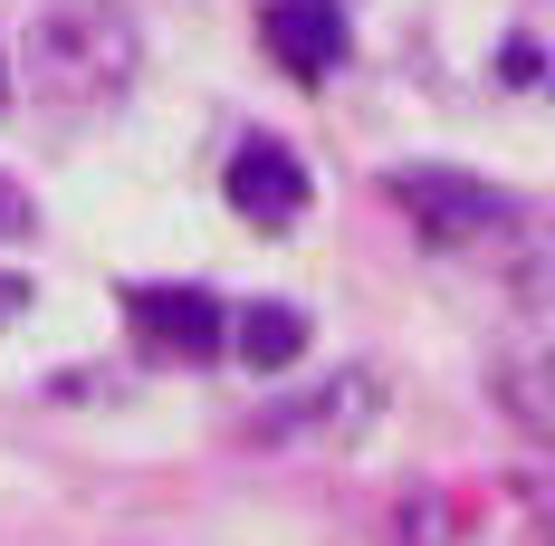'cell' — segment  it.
Segmentation results:
<instances>
[{"instance_id": "obj_6", "label": "cell", "mask_w": 555, "mask_h": 546, "mask_svg": "<svg viewBox=\"0 0 555 546\" xmlns=\"http://www.w3.org/2000/svg\"><path fill=\"white\" fill-rule=\"evenodd\" d=\"M374 403H384V383H374V374H335L326 393L278 403L269 422H259V441H354L364 422H374Z\"/></svg>"}, {"instance_id": "obj_7", "label": "cell", "mask_w": 555, "mask_h": 546, "mask_svg": "<svg viewBox=\"0 0 555 546\" xmlns=\"http://www.w3.org/2000/svg\"><path fill=\"white\" fill-rule=\"evenodd\" d=\"M489 383H499V412H507V422L555 450V355H507Z\"/></svg>"}, {"instance_id": "obj_5", "label": "cell", "mask_w": 555, "mask_h": 546, "mask_svg": "<svg viewBox=\"0 0 555 546\" xmlns=\"http://www.w3.org/2000/svg\"><path fill=\"white\" fill-rule=\"evenodd\" d=\"M259 29H269V58L287 77H335L345 67V10L335 0H269Z\"/></svg>"}, {"instance_id": "obj_8", "label": "cell", "mask_w": 555, "mask_h": 546, "mask_svg": "<svg viewBox=\"0 0 555 546\" xmlns=\"http://www.w3.org/2000/svg\"><path fill=\"white\" fill-rule=\"evenodd\" d=\"M230 345H240L259 374H278V365H297V355H307V317H297L287 297H259V307H240V317H230Z\"/></svg>"}, {"instance_id": "obj_9", "label": "cell", "mask_w": 555, "mask_h": 546, "mask_svg": "<svg viewBox=\"0 0 555 546\" xmlns=\"http://www.w3.org/2000/svg\"><path fill=\"white\" fill-rule=\"evenodd\" d=\"M392 537H402V546H460V537H469V498H460V490H412V498H402V518H392Z\"/></svg>"}, {"instance_id": "obj_3", "label": "cell", "mask_w": 555, "mask_h": 546, "mask_svg": "<svg viewBox=\"0 0 555 546\" xmlns=\"http://www.w3.org/2000/svg\"><path fill=\"white\" fill-rule=\"evenodd\" d=\"M125 317L144 335V355H172V365H211L230 345V307L211 288H134Z\"/></svg>"}, {"instance_id": "obj_4", "label": "cell", "mask_w": 555, "mask_h": 546, "mask_svg": "<svg viewBox=\"0 0 555 546\" xmlns=\"http://www.w3.org/2000/svg\"><path fill=\"white\" fill-rule=\"evenodd\" d=\"M230 212L259 220V230H287V220L307 212V164H297L278 135H249V144L230 154Z\"/></svg>"}, {"instance_id": "obj_2", "label": "cell", "mask_w": 555, "mask_h": 546, "mask_svg": "<svg viewBox=\"0 0 555 546\" xmlns=\"http://www.w3.org/2000/svg\"><path fill=\"white\" fill-rule=\"evenodd\" d=\"M39 49H49V67L77 97H115V87L134 77V20H125L115 0H57Z\"/></svg>"}, {"instance_id": "obj_11", "label": "cell", "mask_w": 555, "mask_h": 546, "mask_svg": "<svg viewBox=\"0 0 555 546\" xmlns=\"http://www.w3.org/2000/svg\"><path fill=\"white\" fill-rule=\"evenodd\" d=\"M0 220H10V202H0Z\"/></svg>"}, {"instance_id": "obj_10", "label": "cell", "mask_w": 555, "mask_h": 546, "mask_svg": "<svg viewBox=\"0 0 555 546\" xmlns=\"http://www.w3.org/2000/svg\"><path fill=\"white\" fill-rule=\"evenodd\" d=\"M20 307H29V278H10V269H0V327H10Z\"/></svg>"}, {"instance_id": "obj_1", "label": "cell", "mask_w": 555, "mask_h": 546, "mask_svg": "<svg viewBox=\"0 0 555 546\" xmlns=\"http://www.w3.org/2000/svg\"><path fill=\"white\" fill-rule=\"evenodd\" d=\"M392 202H402V220H412L441 259H479V250H507V240L527 230V212L507 202L499 182H479V173H441V164L392 173Z\"/></svg>"}]
</instances>
